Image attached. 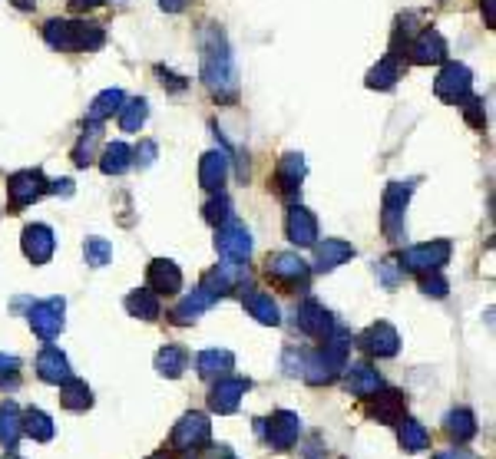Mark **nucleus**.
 <instances>
[{"instance_id": "nucleus-1", "label": "nucleus", "mask_w": 496, "mask_h": 459, "mask_svg": "<svg viewBox=\"0 0 496 459\" xmlns=\"http://www.w3.org/2000/svg\"><path fill=\"white\" fill-rule=\"evenodd\" d=\"M202 83L216 99H236L238 96V69L228 53L226 34L218 26L202 30Z\"/></svg>"}, {"instance_id": "nucleus-2", "label": "nucleus", "mask_w": 496, "mask_h": 459, "mask_svg": "<svg viewBox=\"0 0 496 459\" xmlns=\"http://www.w3.org/2000/svg\"><path fill=\"white\" fill-rule=\"evenodd\" d=\"M348 350L351 344L344 338H328L318 350L311 354H301V377H305L311 387H324V383H334L341 373L348 370Z\"/></svg>"}, {"instance_id": "nucleus-3", "label": "nucleus", "mask_w": 496, "mask_h": 459, "mask_svg": "<svg viewBox=\"0 0 496 459\" xmlns=\"http://www.w3.org/2000/svg\"><path fill=\"white\" fill-rule=\"evenodd\" d=\"M265 277H269L279 291L295 295V291H308L311 268H308V261L295 252H271L269 258H265Z\"/></svg>"}, {"instance_id": "nucleus-4", "label": "nucleus", "mask_w": 496, "mask_h": 459, "mask_svg": "<svg viewBox=\"0 0 496 459\" xmlns=\"http://www.w3.org/2000/svg\"><path fill=\"white\" fill-rule=\"evenodd\" d=\"M410 195H414V183H391L384 189L381 225H384V235H387L391 242H404V215H407Z\"/></svg>"}, {"instance_id": "nucleus-5", "label": "nucleus", "mask_w": 496, "mask_h": 459, "mask_svg": "<svg viewBox=\"0 0 496 459\" xmlns=\"http://www.w3.org/2000/svg\"><path fill=\"white\" fill-rule=\"evenodd\" d=\"M259 430L275 453H288L301 436V416L291 410H275L269 420H259Z\"/></svg>"}, {"instance_id": "nucleus-6", "label": "nucleus", "mask_w": 496, "mask_h": 459, "mask_svg": "<svg viewBox=\"0 0 496 459\" xmlns=\"http://www.w3.org/2000/svg\"><path fill=\"white\" fill-rule=\"evenodd\" d=\"M450 242L447 238H437V242H427V245H414L407 252L401 255V265L404 271H414V275H434L440 271L450 261Z\"/></svg>"}, {"instance_id": "nucleus-7", "label": "nucleus", "mask_w": 496, "mask_h": 459, "mask_svg": "<svg viewBox=\"0 0 496 459\" xmlns=\"http://www.w3.org/2000/svg\"><path fill=\"white\" fill-rule=\"evenodd\" d=\"M209 440H212V423H209V416L199 413V410L185 413L183 420L173 426V436H169V443H173V450L179 453V456H185V453H195L199 446H206Z\"/></svg>"}, {"instance_id": "nucleus-8", "label": "nucleus", "mask_w": 496, "mask_h": 459, "mask_svg": "<svg viewBox=\"0 0 496 459\" xmlns=\"http://www.w3.org/2000/svg\"><path fill=\"white\" fill-rule=\"evenodd\" d=\"M248 268L245 265H238V261H222V265H216L212 271H206V277H202V287L209 291L212 297H226L232 295V291H248Z\"/></svg>"}, {"instance_id": "nucleus-9", "label": "nucleus", "mask_w": 496, "mask_h": 459, "mask_svg": "<svg viewBox=\"0 0 496 459\" xmlns=\"http://www.w3.org/2000/svg\"><path fill=\"white\" fill-rule=\"evenodd\" d=\"M295 328L301 330V334H308V338H314V340H328V338H334V334H338L331 311L324 308V304L314 301V297H305V301L295 308Z\"/></svg>"}, {"instance_id": "nucleus-10", "label": "nucleus", "mask_w": 496, "mask_h": 459, "mask_svg": "<svg viewBox=\"0 0 496 459\" xmlns=\"http://www.w3.org/2000/svg\"><path fill=\"white\" fill-rule=\"evenodd\" d=\"M47 192H50V183L44 179L40 169H20L7 179V195L14 212L24 205H34L37 199H44Z\"/></svg>"}, {"instance_id": "nucleus-11", "label": "nucleus", "mask_w": 496, "mask_h": 459, "mask_svg": "<svg viewBox=\"0 0 496 459\" xmlns=\"http://www.w3.org/2000/svg\"><path fill=\"white\" fill-rule=\"evenodd\" d=\"M470 89H473V73L463 63H447L434 83V93L450 106H460L463 99H470Z\"/></svg>"}, {"instance_id": "nucleus-12", "label": "nucleus", "mask_w": 496, "mask_h": 459, "mask_svg": "<svg viewBox=\"0 0 496 459\" xmlns=\"http://www.w3.org/2000/svg\"><path fill=\"white\" fill-rule=\"evenodd\" d=\"M63 311H67V301H63V297H47V301L34 304L26 318H30V328H34L37 338L47 340V344H50L53 338H60Z\"/></svg>"}, {"instance_id": "nucleus-13", "label": "nucleus", "mask_w": 496, "mask_h": 459, "mask_svg": "<svg viewBox=\"0 0 496 459\" xmlns=\"http://www.w3.org/2000/svg\"><path fill=\"white\" fill-rule=\"evenodd\" d=\"M367 416L377 420V423L397 426L407 416V397L401 391H377L367 397Z\"/></svg>"}, {"instance_id": "nucleus-14", "label": "nucleus", "mask_w": 496, "mask_h": 459, "mask_svg": "<svg viewBox=\"0 0 496 459\" xmlns=\"http://www.w3.org/2000/svg\"><path fill=\"white\" fill-rule=\"evenodd\" d=\"M216 252L222 255V258L248 261V255H252V235H248V228L238 225V222H226V225H218Z\"/></svg>"}, {"instance_id": "nucleus-15", "label": "nucleus", "mask_w": 496, "mask_h": 459, "mask_svg": "<svg viewBox=\"0 0 496 459\" xmlns=\"http://www.w3.org/2000/svg\"><path fill=\"white\" fill-rule=\"evenodd\" d=\"M245 393H248V381H242V377H218L216 387L209 391V410L218 416L236 413Z\"/></svg>"}, {"instance_id": "nucleus-16", "label": "nucleus", "mask_w": 496, "mask_h": 459, "mask_svg": "<svg viewBox=\"0 0 496 459\" xmlns=\"http://www.w3.org/2000/svg\"><path fill=\"white\" fill-rule=\"evenodd\" d=\"M305 175H308L305 156L301 152H288V156H281L279 172H275V192H279L281 199H295L298 192H301Z\"/></svg>"}, {"instance_id": "nucleus-17", "label": "nucleus", "mask_w": 496, "mask_h": 459, "mask_svg": "<svg viewBox=\"0 0 496 459\" xmlns=\"http://www.w3.org/2000/svg\"><path fill=\"white\" fill-rule=\"evenodd\" d=\"M285 235L288 242H295L298 248H311L318 242V218L305 205H291L285 215Z\"/></svg>"}, {"instance_id": "nucleus-18", "label": "nucleus", "mask_w": 496, "mask_h": 459, "mask_svg": "<svg viewBox=\"0 0 496 459\" xmlns=\"http://www.w3.org/2000/svg\"><path fill=\"white\" fill-rule=\"evenodd\" d=\"M20 248H24L26 261L34 265H47L53 258V248H57V238H53L50 225H26L20 235Z\"/></svg>"}, {"instance_id": "nucleus-19", "label": "nucleus", "mask_w": 496, "mask_h": 459, "mask_svg": "<svg viewBox=\"0 0 496 459\" xmlns=\"http://www.w3.org/2000/svg\"><path fill=\"white\" fill-rule=\"evenodd\" d=\"M357 344L364 347L371 357H394L401 350V338H397V330L391 328L387 321H377L357 338Z\"/></svg>"}, {"instance_id": "nucleus-20", "label": "nucleus", "mask_w": 496, "mask_h": 459, "mask_svg": "<svg viewBox=\"0 0 496 459\" xmlns=\"http://www.w3.org/2000/svg\"><path fill=\"white\" fill-rule=\"evenodd\" d=\"M146 281H149V291H156V295H179V291H183V271L169 258L149 261Z\"/></svg>"}, {"instance_id": "nucleus-21", "label": "nucleus", "mask_w": 496, "mask_h": 459, "mask_svg": "<svg viewBox=\"0 0 496 459\" xmlns=\"http://www.w3.org/2000/svg\"><path fill=\"white\" fill-rule=\"evenodd\" d=\"M407 53L410 60L417 63V67H430V63H440L447 57V40L440 37V30H420L417 40L407 44Z\"/></svg>"}, {"instance_id": "nucleus-22", "label": "nucleus", "mask_w": 496, "mask_h": 459, "mask_svg": "<svg viewBox=\"0 0 496 459\" xmlns=\"http://www.w3.org/2000/svg\"><path fill=\"white\" fill-rule=\"evenodd\" d=\"M228 179V152H222V149H212V152H206L199 162V185L206 192H222V185H226Z\"/></svg>"}, {"instance_id": "nucleus-23", "label": "nucleus", "mask_w": 496, "mask_h": 459, "mask_svg": "<svg viewBox=\"0 0 496 459\" xmlns=\"http://www.w3.org/2000/svg\"><path fill=\"white\" fill-rule=\"evenodd\" d=\"M212 304H216V297L209 295V291H206V287H195V291H192V295H185L183 301L175 304L173 311H169V318H173V324H179V328H185V324H192L195 321V318H199V314H206L212 308Z\"/></svg>"}, {"instance_id": "nucleus-24", "label": "nucleus", "mask_w": 496, "mask_h": 459, "mask_svg": "<svg viewBox=\"0 0 496 459\" xmlns=\"http://www.w3.org/2000/svg\"><path fill=\"white\" fill-rule=\"evenodd\" d=\"M348 258H354V245L344 242V238H324V242L314 248V268L322 271V275L324 271H334Z\"/></svg>"}, {"instance_id": "nucleus-25", "label": "nucleus", "mask_w": 496, "mask_h": 459, "mask_svg": "<svg viewBox=\"0 0 496 459\" xmlns=\"http://www.w3.org/2000/svg\"><path fill=\"white\" fill-rule=\"evenodd\" d=\"M236 367V354L232 350H222V347H212V350H202L195 357V370H199L202 381H218V377H228V370Z\"/></svg>"}, {"instance_id": "nucleus-26", "label": "nucleus", "mask_w": 496, "mask_h": 459, "mask_svg": "<svg viewBox=\"0 0 496 459\" xmlns=\"http://www.w3.org/2000/svg\"><path fill=\"white\" fill-rule=\"evenodd\" d=\"M37 377H40L44 383H57V387H60L67 377H73L70 360H67L57 347H44L40 357H37Z\"/></svg>"}, {"instance_id": "nucleus-27", "label": "nucleus", "mask_w": 496, "mask_h": 459, "mask_svg": "<svg viewBox=\"0 0 496 459\" xmlns=\"http://www.w3.org/2000/svg\"><path fill=\"white\" fill-rule=\"evenodd\" d=\"M242 304H245V311L252 314L259 324H265V328H279L281 324L279 304L271 301V295H265V291H252V287H248L242 295Z\"/></svg>"}, {"instance_id": "nucleus-28", "label": "nucleus", "mask_w": 496, "mask_h": 459, "mask_svg": "<svg viewBox=\"0 0 496 459\" xmlns=\"http://www.w3.org/2000/svg\"><path fill=\"white\" fill-rule=\"evenodd\" d=\"M384 387L381 373L375 370L371 364H354L344 377V391L354 393V397H371Z\"/></svg>"}, {"instance_id": "nucleus-29", "label": "nucleus", "mask_w": 496, "mask_h": 459, "mask_svg": "<svg viewBox=\"0 0 496 459\" xmlns=\"http://www.w3.org/2000/svg\"><path fill=\"white\" fill-rule=\"evenodd\" d=\"M20 436H24L20 407L14 400H4V403H0V443H4V450H17Z\"/></svg>"}, {"instance_id": "nucleus-30", "label": "nucleus", "mask_w": 496, "mask_h": 459, "mask_svg": "<svg viewBox=\"0 0 496 459\" xmlns=\"http://www.w3.org/2000/svg\"><path fill=\"white\" fill-rule=\"evenodd\" d=\"M185 367H189V350H185V347L165 344L156 354V370L163 373V377H169V381H179L185 373Z\"/></svg>"}, {"instance_id": "nucleus-31", "label": "nucleus", "mask_w": 496, "mask_h": 459, "mask_svg": "<svg viewBox=\"0 0 496 459\" xmlns=\"http://www.w3.org/2000/svg\"><path fill=\"white\" fill-rule=\"evenodd\" d=\"M397 443H401L404 453H424V450H430V433H427L424 423L404 416L401 423H397Z\"/></svg>"}, {"instance_id": "nucleus-32", "label": "nucleus", "mask_w": 496, "mask_h": 459, "mask_svg": "<svg viewBox=\"0 0 496 459\" xmlns=\"http://www.w3.org/2000/svg\"><path fill=\"white\" fill-rule=\"evenodd\" d=\"M60 403H63V410L83 413V410L93 407V391H90L83 381H77V377H67V381L60 383Z\"/></svg>"}, {"instance_id": "nucleus-33", "label": "nucleus", "mask_w": 496, "mask_h": 459, "mask_svg": "<svg viewBox=\"0 0 496 459\" xmlns=\"http://www.w3.org/2000/svg\"><path fill=\"white\" fill-rule=\"evenodd\" d=\"M444 430L447 436H450L453 443H470L473 436H477V416L470 413V410H450V413L444 416Z\"/></svg>"}, {"instance_id": "nucleus-34", "label": "nucleus", "mask_w": 496, "mask_h": 459, "mask_svg": "<svg viewBox=\"0 0 496 459\" xmlns=\"http://www.w3.org/2000/svg\"><path fill=\"white\" fill-rule=\"evenodd\" d=\"M126 311L132 318H140V321H156L159 318V295L156 291H149V287H136L126 295Z\"/></svg>"}, {"instance_id": "nucleus-35", "label": "nucleus", "mask_w": 496, "mask_h": 459, "mask_svg": "<svg viewBox=\"0 0 496 459\" xmlns=\"http://www.w3.org/2000/svg\"><path fill=\"white\" fill-rule=\"evenodd\" d=\"M20 426H24V436H30L34 443H50L53 440V420L44 413V410H24L20 413Z\"/></svg>"}, {"instance_id": "nucleus-36", "label": "nucleus", "mask_w": 496, "mask_h": 459, "mask_svg": "<svg viewBox=\"0 0 496 459\" xmlns=\"http://www.w3.org/2000/svg\"><path fill=\"white\" fill-rule=\"evenodd\" d=\"M44 37L53 50H63V53L77 50V26H73L70 20H47Z\"/></svg>"}, {"instance_id": "nucleus-37", "label": "nucleus", "mask_w": 496, "mask_h": 459, "mask_svg": "<svg viewBox=\"0 0 496 459\" xmlns=\"http://www.w3.org/2000/svg\"><path fill=\"white\" fill-rule=\"evenodd\" d=\"M130 165H132V149L126 142H110L103 149V156H100V169L106 175H122Z\"/></svg>"}, {"instance_id": "nucleus-38", "label": "nucleus", "mask_w": 496, "mask_h": 459, "mask_svg": "<svg viewBox=\"0 0 496 459\" xmlns=\"http://www.w3.org/2000/svg\"><path fill=\"white\" fill-rule=\"evenodd\" d=\"M122 106V89H103L87 110V122H106L113 113H120Z\"/></svg>"}, {"instance_id": "nucleus-39", "label": "nucleus", "mask_w": 496, "mask_h": 459, "mask_svg": "<svg viewBox=\"0 0 496 459\" xmlns=\"http://www.w3.org/2000/svg\"><path fill=\"white\" fill-rule=\"evenodd\" d=\"M397 79H401V67H397V60H394V57H384V60L367 73V87L371 89H391Z\"/></svg>"}, {"instance_id": "nucleus-40", "label": "nucleus", "mask_w": 496, "mask_h": 459, "mask_svg": "<svg viewBox=\"0 0 496 459\" xmlns=\"http://www.w3.org/2000/svg\"><path fill=\"white\" fill-rule=\"evenodd\" d=\"M100 126H103V122H87V132L79 136L77 149H73V162H77L79 169H87V165L93 162L96 142H100V132H103Z\"/></svg>"}, {"instance_id": "nucleus-41", "label": "nucleus", "mask_w": 496, "mask_h": 459, "mask_svg": "<svg viewBox=\"0 0 496 459\" xmlns=\"http://www.w3.org/2000/svg\"><path fill=\"white\" fill-rule=\"evenodd\" d=\"M149 116V103L146 99H130V103L120 106V130L122 132H140V126Z\"/></svg>"}, {"instance_id": "nucleus-42", "label": "nucleus", "mask_w": 496, "mask_h": 459, "mask_svg": "<svg viewBox=\"0 0 496 459\" xmlns=\"http://www.w3.org/2000/svg\"><path fill=\"white\" fill-rule=\"evenodd\" d=\"M83 255H87L90 268H106V265H110V258H113V245L106 242V238H87V245H83Z\"/></svg>"}, {"instance_id": "nucleus-43", "label": "nucleus", "mask_w": 496, "mask_h": 459, "mask_svg": "<svg viewBox=\"0 0 496 459\" xmlns=\"http://www.w3.org/2000/svg\"><path fill=\"white\" fill-rule=\"evenodd\" d=\"M202 215H206V222H209V225H226L228 218H232V199L218 192V199H212L209 205L202 208Z\"/></svg>"}, {"instance_id": "nucleus-44", "label": "nucleus", "mask_w": 496, "mask_h": 459, "mask_svg": "<svg viewBox=\"0 0 496 459\" xmlns=\"http://www.w3.org/2000/svg\"><path fill=\"white\" fill-rule=\"evenodd\" d=\"M77 26V50H100L103 47V30L96 24H73Z\"/></svg>"}, {"instance_id": "nucleus-45", "label": "nucleus", "mask_w": 496, "mask_h": 459, "mask_svg": "<svg viewBox=\"0 0 496 459\" xmlns=\"http://www.w3.org/2000/svg\"><path fill=\"white\" fill-rule=\"evenodd\" d=\"M420 291L427 297H447L450 285H447V277H440V271H434V275H420Z\"/></svg>"}, {"instance_id": "nucleus-46", "label": "nucleus", "mask_w": 496, "mask_h": 459, "mask_svg": "<svg viewBox=\"0 0 496 459\" xmlns=\"http://www.w3.org/2000/svg\"><path fill=\"white\" fill-rule=\"evenodd\" d=\"M377 277H381V285L384 287H397L404 281V268L401 265H397V261H381V265H377Z\"/></svg>"}, {"instance_id": "nucleus-47", "label": "nucleus", "mask_w": 496, "mask_h": 459, "mask_svg": "<svg viewBox=\"0 0 496 459\" xmlns=\"http://www.w3.org/2000/svg\"><path fill=\"white\" fill-rule=\"evenodd\" d=\"M17 377H20L17 357L0 354V387H17Z\"/></svg>"}, {"instance_id": "nucleus-48", "label": "nucleus", "mask_w": 496, "mask_h": 459, "mask_svg": "<svg viewBox=\"0 0 496 459\" xmlns=\"http://www.w3.org/2000/svg\"><path fill=\"white\" fill-rule=\"evenodd\" d=\"M463 113H467V122H470L473 130H483L487 126V116H483V99H463Z\"/></svg>"}, {"instance_id": "nucleus-49", "label": "nucleus", "mask_w": 496, "mask_h": 459, "mask_svg": "<svg viewBox=\"0 0 496 459\" xmlns=\"http://www.w3.org/2000/svg\"><path fill=\"white\" fill-rule=\"evenodd\" d=\"M156 152H159V149H156V142H153V139H146V142H140V149H136V152H132V156H136V159H132V162H140L142 169H146V165H153V162H156Z\"/></svg>"}, {"instance_id": "nucleus-50", "label": "nucleus", "mask_w": 496, "mask_h": 459, "mask_svg": "<svg viewBox=\"0 0 496 459\" xmlns=\"http://www.w3.org/2000/svg\"><path fill=\"white\" fill-rule=\"evenodd\" d=\"M305 459H328V450H322V443L311 440L308 443V450H305Z\"/></svg>"}, {"instance_id": "nucleus-51", "label": "nucleus", "mask_w": 496, "mask_h": 459, "mask_svg": "<svg viewBox=\"0 0 496 459\" xmlns=\"http://www.w3.org/2000/svg\"><path fill=\"white\" fill-rule=\"evenodd\" d=\"M185 4H189V0H159V7H163L165 14H179V10H185Z\"/></svg>"}, {"instance_id": "nucleus-52", "label": "nucleus", "mask_w": 496, "mask_h": 459, "mask_svg": "<svg viewBox=\"0 0 496 459\" xmlns=\"http://www.w3.org/2000/svg\"><path fill=\"white\" fill-rule=\"evenodd\" d=\"M156 73H159V77H165V79H163V83H169V87H173V89H175V93H179V89H185V83H183V79H179V77H173V73H165V69H163V67H159V69H156Z\"/></svg>"}, {"instance_id": "nucleus-53", "label": "nucleus", "mask_w": 496, "mask_h": 459, "mask_svg": "<svg viewBox=\"0 0 496 459\" xmlns=\"http://www.w3.org/2000/svg\"><path fill=\"white\" fill-rule=\"evenodd\" d=\"M50 192H57V195H73V183H70V179H60V183H50Z\"/></svg>"}, {"instance_id": "nucleus-54", "label": "nucleus", "mask_w": 496, "mask_h": 459, "mask_svg": "<svg viewBox=\"0 0 496 459\" xmlns=\"http://www.w3.org/2000/svg\"><path fill=\"white\" fill-rule=\"evenodd\" d=\"M437 459H477L473 453H467V450H447V453H440Z\"/></svg>"}, {"instance_id": "nucleus-55", "label": "nucleus", "mask_w": 496, "mask_h": 459, "mask_svg": "<svg viewBox=\"0 0 496 459\" xmlns=\"http://www.w3.org/2000/svg\"><path fill=\"white\" fill-rule=\"evenodd\" d=\"M483 10H487V26H496V0H483Z\"/></svg>"}, {"instance_id": "nucleus-56", "label": "nucleus", "mask_w": 496, "mask_h": 459, "mask_svg": "<svg viewBox=\"0 0 496 459\" xmlns=\"http://www.w3.org/2000/svg\"><path fill=\"white\" fill-rule=\"evenodd\" d=\"M73 7H96V4H100V0H70Z\"/></svg>"}, {"instance_id": "nucleus-57", "label": "nucleus", "mask_w": 496, "mask_h": 459, "mask_svg": "<svg viewBox=\"0 0 496 459\" xmlns=\"http://www.w3.org/2000/svg\"><path fill=\"white\" fill-rule=\"evenodd\" d=\"M146 459H175V456H173V453L159 450V453H153V456H146Z\"/></svg>"}, {"instance_id": "nucleus-58", "label": "nucleus", "mask_w": 496, "mask_h": 459, "mask_svg": "<svg viewBox=\"0 0 496 459\" xmlns=\"http://www.w3.org/2000/svg\"><path fill=\"white\" fill-rule=\"evenodd\" d=\"M17 7H24V10H30V7H34V0H17Z\"/></svg>"}, {"instance_id": "nucleus-59", "label": "nucleus", "mask_w": 496, "mask_h": 459, "mask_svg": "<svg viewBox=\"0 0 496 459\" xmlns=\"http://www.w3.org/2000/svg\"><path fill=\"white\" fill-rule=\"evenodd\" d=\"M4 459H20V456H17V450H7L4 453Z\"/></svg>"}]
</instances>
